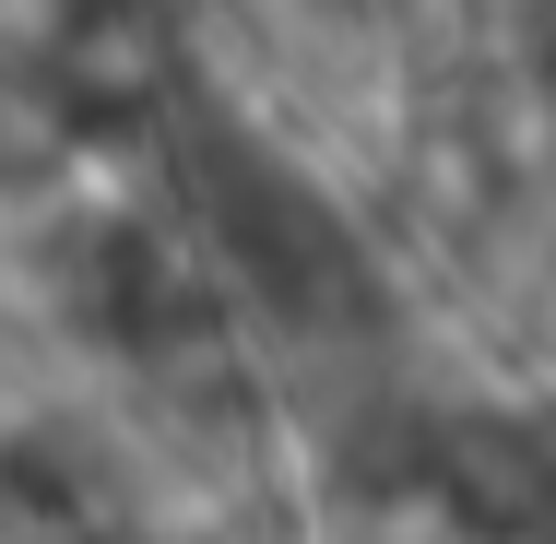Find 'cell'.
Listing matches in <instances>:
<instances>
[{
  "mask_svg": "<svg viewBox=\"0 0 556 544\" xmlns=\"http://www.w3.org/2000/svg\"><path fill=\"white\" fill-rule=\"evenodd\" d=\"M439 485H450V509H462L473 533H509V544L556 533V450L533 427H509V415L450 427L439 438Z\"/></svg>",
  "mask_w": 556,
  "mask_h": 544,
  "instance_id": "1",
  "label": "cell"
}]
</instances>
